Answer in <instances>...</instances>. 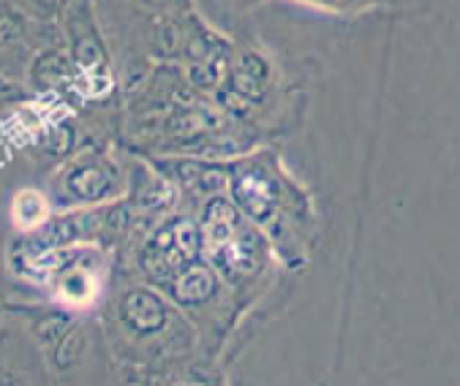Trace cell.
<instances>
[{
    "label": "cell",
    "instance_id": "obj_2",
    "mask_svg": "<svg viewBox=\"0 0 460 386\" xmlns=\"http://www.w3.org/2000/svg\"><path fill=\"white\" fill-rule=\"evenodd\" d=\"M68 71H71V66H68V60H66L60 52H44V55L36 60V66H33V74H36L44 84L60 82L63 76H68Z\"/></svg>",
    "mask_w": 460,
    "mask_h": 386
},
{
    "label": "cell",
    "instance_id": "obj_3",
    "mask_svg": "<svg viewBox=\"0 0 460 386\" xmlns=\"http://www.w3.org/2000/svg\"><path fill=\"white\" fill-rule=\"evenodd\" d=\"M82 340H84V335L76 332V329L60 338V343H58V364H60V367H68V364L76 362L79 348H82Z\"/></svg>",
    "mask_w": 460,
    "mask_h": 386
},
{
    "label": "cell",
    "instance_id": "obj_4",
    "mask_svg": "<svg viewBox=\"0 0 460 386\" xmlns=\"http://www.w3.org/2000/svg\"><path fill=\"white\" fill-rule=\"evenodd\" d=\"M22 36V20L12 12H0V44H12Z\"/></svg>",
    "mask_w": 460,
    "mask_h": 386
},
{
    "label": "cell",
    "instance_id": "obj_6",
    "mask_svg": "<svg viewBox=\"0 0 460 386\" xmlns=\"http://www.w3.org/2000/svg\"><path fill=\"white\" fill-rule=\"evenodd\" d=\"M177 41H180V31H177L172 22L158 25V47H161L164 52H172V49L177 47Z\"/></svg>",
    "mask_w": 460,
    "mask_h": 386
},
{
    "label": "cell",
    "instance_id": "obj_9",
    "mask_svg": "<svg viewBox=\"0 0 460 386\" xmlns=\"http://www.w3.org/2000/svg\"><path fill=\"white\" fill-rule=\"evenodd\" d=\"M147 4H153V6H164L166 0H147Z\"/></svg>",
    "mask_w": 460,
    "mask_h": 386
},
{
    "label": "cell",
    "instance_id": "obj_7",
    "mask_svg": "<svg viewBox=\"0 0 460 386\" xmlns=\"http://www.w3.org/2000/svg\"><path fill=\"white\" fill-rule=\"evenodd\" d=\"M191 79L199 84V87H210L213 82H216V74H213V68H208V66H194V71H191Z\"/></svg>",
    "mask_w": 460,
    "mask_h": 386
},
{
    "label": "cell",
    "instance_id": "obj_1",
    "mask_svg": "<svg viewBox=\"0 0 460 386\" xmlns=\"http://www.w3.org/2000/svg\"><path fill=\"white\" fill-rule=\"evenodd\" d=\"M104 188H107V180H104L102 169H96V166H84V169H79V171L74 174V180H71V190L76 193V197H84V199H96V197H102Z\"/></svg>",
    "mask_w": 460,
    "mask_h": 386
},
{
    "label": "cell",
    "instance_id": "obj_5",
    "mask_svg": "<svg viewBox=\"0 0 460 386\" xmlns=\"http://www.w3.org/2000/svg\"><path fill=\"white\" fill-rule=\"evenodd\" d=\"M63 329H66V321L63 319H47L41 327H39V338L44 343H58L63 338Z\"/></svg>",
    "mask_w": 460,
    "mask_h": 386
},
{
    "label": "cell",
    "instance_id": "obj_8",
    "mask_svg": "<svg viewBox=\"0 0 460 386\" xmlns=\"http://www.w3.org/2000/svg\"><path fill=\"white\" fill-rule=\"evenodd\" d=\"M39 4H41L44 9H58V6L63 4V0H39Z\"/></svg>",
    "mask_w": 460,
    "mask_h": 386
}]
</instances>
